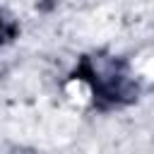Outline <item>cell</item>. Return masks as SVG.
I'll use <instances>...</instances> for the list:
<instances>
[{"mask_svg":"<svg viewBox=\"0 0 154 154\" xmlns=\"http://www.w3.org/2000/svg\"><path fill=\"white\" fill-rule=\"evenodd\" d=\"M14 36H17V24L7 22V19L0 14V43H5V41H12Z\"/></svg>","mask_w":154,"mask_h":154,"instance_id":"1","label":"cell"},{"mask_svg":"<svg viewBox=\"0 0 154 154\" xmlns=\"http://www.w3.org/2000/svg\"><path fill=\"white\" fill-rule=\"evenodd\" d=\"M12 154H34V152H29V149H12Z\"/></svg>","mask_w":154,"mask_h":154,"instance_id":"2","label":"cell"}]
</instances>
